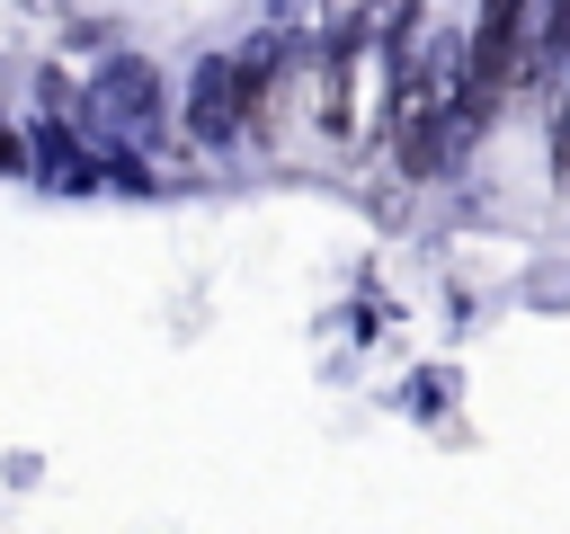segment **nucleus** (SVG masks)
<instances>
[]
</instances>
